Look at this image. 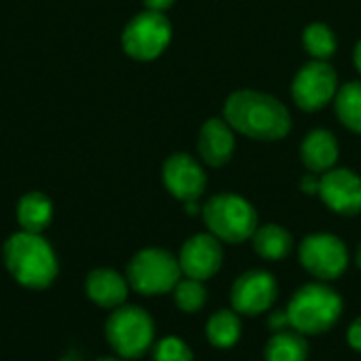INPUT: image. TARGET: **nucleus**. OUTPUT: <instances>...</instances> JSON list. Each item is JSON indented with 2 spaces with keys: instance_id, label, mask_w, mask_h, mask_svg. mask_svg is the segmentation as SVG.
I'll use <instances>...</instances> for the list:
<instances>
[{
  "instance_id": "1",
  "label": "nucleus",
  "mask_w": 361,
  "mask_h": 361,
  "mask_svg": "<svg viewBox=\"0 0 361 361\" xmlns=\"http://www.w3.org/2000/svg\"><path fill=\"white\" fill-rule=\"evenodd\" d=\"M237 133H243L252 140L262 142H277L283 140L292 129L290 110L277 97L241 89L228 95L224 102V116H222Z\"/></svg>"
},
{
  "instance_id": "2",
  "label": "nucleus",
  "mask_w": 361,
  "mask_h": 361,
  "mask_svg": "<svg viewBox=\"0 0 361 361\" xmlns=\"http://www.w3.org/2000/svg\"><path fill=\"white\" fill-rule=\"evenodd\" d=\"M345 302L341 294L324 281L300 286L288 300V317L292 330L305 336H322L330 332L343 317Z\"/></svg>"
},
{
  "instance_id": "3",
  "label": "nucleus",
  "mask_w": 361,
  "mask_h": 361,
  "mask_svg": "<svg viewBox=\"0 0 361 361\" xmlns=\"http://www.w3.org/2000/svg\"><path fill=\"white\" fill-rule=\"evenodd\" d=\"M4 264L17 283L42 290L57 275V258L53 247L38 233H15L4 243Z\"/></svg>"
},
{
  "instance_id": "4",
  "label": "nucleus",
  "mask_w": 361,
  "mask_h": 361,
  "mask_svg": "<svg viewBox=\"0 0 361 361\" xmlns=\"http://www.w3.org/2000/svg\"><path fill=\"white\" fill-rule=\"evenodd\" d=\"M207 233L228 245H239L250 241L260 218L256 207L237 192H218L201 209Z\"/></svg>"
},
{
  "instance_id": "5",
  "label": "nucleus",
  "mask_w": 361,
  "mask_h": 361,
  "mask_svg": "<svg viewBox=\"0 0 361 361\" xmlns=\"http://www.w3.org/2000/svg\"><path fill=\"white\" fill-rule=\"evenodd\" d=\"M182 269L178 258L161 247L140 250L127 264V281L137 294L159 296L173 292L176 283L182 279Z\"/></svg>"
},
{
  "instance_id": "6",
  "label": "nucleus",
  "mask_w": 361,
  "mask_h": 361,
  "mask_svg": "<svg viewBox=\"0 0 361 361\" xmlns=\"http://www.w3.org/2000/svg\"><path fill=\"white\" fill-rule=\"evenodd\" d=\"M106 338L123 360H137L154 343V322L140 307H118L106 322Z\"/></svg>"
},
{
  "instance_id": "7",
  "label": "nucleus",
  "mask_w": 361,
  "mask_h": 361,
  "mask_svg": "<svg viewBox=\"0 0 361 361\" xmlns=\"http://www.w3.org/2000/svg\"><path fill=\"white\" fill-rule=\"evenodd\" d=\"M298 260L302 269L324 283H332L349 269V247L332 233H311L298 245Z\"/></svg>"
},
{
  "instance_id": "8",
  "label": "nucleus",
  "mask_w": 361,
  "mask_h": 361,
  "mask_svg": "<svg viewBox=\"0 0 361 361\" xmlns=\"http://www.w3.org/2000/svg\"><path fill=\"white\" fill-rule=\"evenodd\" d=\"M171 42V21L165 13L157 11H142L123 30L121 44L123 51L137 61H152Z\"/></svg>"
},
{
  "instance_id": "9",
  "label": "nucleus",
  "mask_w": 361,
  "mask_h": 361,
  "mask_svg": "<svg viewBox=\"0 0 361 361\" xmlns=\"http://www.w3.org/2000/svg\"><path fill=\"white\" fill-rule=\"evenodd\" d=\"M279 296V283L267 269H250L241 273L231 288V309L241 317H258L269 313Z\"/></svg>"
},
{
  "instance_id": "10",
  "label": "nucleus",
  "mask_w": 361,
  "mask_h": 361,
  "mask_svg": "<svg viewBox=\"0 0 361 361\" xmlns=\"http://www.w3.org/2000/svg\"><path fill=\"white\" fill-rule=\"evenodd\" d=\"M338 91V74L328 61L313 59L305 63L292 80V97L305 112L326 108Z\"/></svg>"
},
{
  "instance_id": "11",
  "label": "nucleus",
  "mask_w": 361,
  "mask_h": 361,
  "mask_svg": "<svg viewBox=\"0 0 361 361\" xmlns=\"http://www.w3.org/2000/svg\"><path fill=\"white\" fill-rule=\"evenodd\" d=\"M319 199L338 216L361 214V176L347 167H332L319 176Z\"/></svg>"
},
{
  "instance_id": "12",
  "label": "nucleus",
  "mask_w": 361,
  "mask_h": 361,
  "mask_svg": "<svg viewBox=\"0 0 361 361\" xmlns=\"http://www.w3.org/2000/svg\"><path fill=\"white\" fill-rule=\"evenodd\" d=\"M178 262L184 277L207 281L222 269L224 243L216 239L212 233H197L184 241Z\"/></svg>"
},
{
  "instance_id": "13",
  "label": "nucleus",
  "mask_w": 361,
  "mask_h": 361,
  "mask_svg": "<svg viewBox=\"0 0 361 361\" xmlns=\"http://www.w3.org/2000/svg\"><path fill=\"white\" fill-rule=\"evenodd\" d=\"M163 184L182 203L199 201L207 188V173L195 157L176 152L163 163Z\"/></svg>"
},
{
  "instance_id": "14",
  "label": "nucleus",
  "mask_w": 361,
  "mask_h": 361,
  "mask_svg": "<svg viewBox=\"0 0 361 361\" xmlns=\"http://www.w3.org/2000/svg\"><path fill=\"white\" fill-rule=\"evenodd\" d=\"M199 157L209 167H222L235 152V129L224 118H207L199 131Z\"/></svg>"
},
{
  "instance_id": "15",
  "label": "nucleus",
  "mask_w": 361,
  "mask_h": 361,
  "mask_svg": "<svg viewBox=\"0 0 361 361\" xmlns=\"http://www.w3.org/2000/svg\"><path fill=\"white\" fill-rule=\"evenodd\" d=\"M300 159L311 173H326L336 167L338 161V140L328 129H313L305 135L300 144Z\"/></svg>"
},
{
  "instance_id": "16",
  "label": "nucleus",
  "mask_w": 361,
  "mask_h": 361,
  "mask_svg": "<svg viewBox=\"0 0 361 361\" xmlns=\"http://www.w3.org/2000/svg\"><path fill=\"white\" fill-rule=\"evenodd\" d=\"M87 296L104 309H118L129 296V281L112 269H97L87 277Z\"/></svg>"
},
{
  "instance_id": "17",
  "label": "nucleus",
  "mask_w": 361,
  "mask_h": 361,
  "mask_svg": "<svg viewBox=\"0 0 361 361\" xmlns=\"http://www.w3.org/2000/svg\"><path fill=\"white\" fill-rule=\"evenodd\" d=\"M252 247L262 260L279 262L294 252V237L279 224H260L252 235Z\"/></svg>"
},
{
  "instance_id": "18",
  "label": "nucleus",
  "mask_w": 361,
  "mask_h": 361,
  "mask_svg": "<svg viewBox=\"0 0 361 361\" xmlns=\"http://www.w3.org/2000/svg\"><path fill=\"white\" fill-rule=\"evenodd\" d=\"M243 334L241 315L233 309H218L205 324V336L216 349H233Z\"/></svg>"
},
{
  "instance_id": "19",
  "label": "nucleus",
  "mask_w": 361,
  "mask_h": 361,
  "mask_svg": "<svg viewBox=\"0 0 361 361\" xmlns=\"http://www.w3.org/2000/svg\"><path fill=\"white\" fill-rule=\"evenodd\" d=\"M53 218V203L42 192H25L17 203V222L25 233H42Z\"/></svg>"
},
{
  "instance_id": "20",
  "label": "nucleus",
  "mask_w": 361,
  "mask_h": 361,
  "mask_svg": "<svg viewBox=\"0 0 361 361\" xmlns=\"http://www.w3.org/2000/svg\"><path fill=\"white\" fill-rule=\"evenodd\" d=\"M309 343L307 336L296 330L275 332L267 347H264V361H309Z\"/></svg>"
},
{
  "instance_id": "21",
  "label": "nucleus",
  "mask_w": 361,
  "mask_h": 361,
  "mask_svg": "<svg viewBox=\"0 0 361 361\" xmlns=\"http://www.w3.org/2000/svg\"><path fill=\"white\" fill-rule=\"evenodd\" d=\"M338 121L353 133L361 135V80H351L338 87L334 97Z\"/></svg>"
},
{
  "instance_id": "22",
  "label": "nucleus",
  "mask_w": 361,
  "mask_h": 361,
  "mask_svg": "<svg viewBox=\"0 0 361 361\" xmlns=\"http://www.w3.org/2000/svg\"><path fill=\"white\" fill-rule=\"evenodd\" d=\"M302 44L305 51L319 61H328L334 53H336V34L332 32V27H328L326 23H309L302 32Z\"/></svg>"
},
{
  "instance_id": "23",
  "label": "nucleus",
  "mask_w": 361,
  "mask_h": 361,
  "mask_svg": "<svg viewBox=\"0 0 361 361\" xmlns=\"http://www.w3.org/2000/svg\"><path fill=\"white\" fill-rule=\"evenodd\" d=\"M173 302L180 311L184 313H199L205 302H207V290H205V281L199 279H190V277H182L176 288H173Z\"/></svg>"
},
{
  "instance_id": "24",
  "label": "nucleus",
  "mask_w": 361,
  "mask_h": 361,
  "mask_svg": "<svg viewBox=\"0 0 361 361\" xmlns=\"http://www.w3.org/2000/svg\"><path fill=\"white\" fill-rule=\"evenodd\" d=\"M154 361H195L192 349L178 336H167L159 341L152 349Z\"/></svg>"
},
{
  "instance_id": "25",
  "label": "nucleus",
  "mask_w": 361,
  "mask_h": 361,
  "mask_svg": "<svg viewBox=\"0 0 361 361\" xmlns=\"http://www.w3.org/2000/svg\"><path fill=\"white\" fill-rule=\"evenodd\" d=\"M267 326H269V330H271L273 334H275V332H283V330H292L288 311H286V309H271V311H269Z\"/></svg>"
},
{
  "instance_id": "26",
  "label": "nucleus",
  "mask_w": 361,
  "mask_h": 361,
  "mask_svg": "<svg viewBox=\"0 0 361 361\" xmlns=\"http://www.w3.org/2000/svg\"><path fill=\"white\" fill-rule=\"evenodd\" d=\"M347 343H349V347H351L355 353H360L361 355V317L353 319L351 326L347 328Z\"/></svg>"
},
{
  "instance_id": "27",
  "label": "nucleus",
  "mask_w": 361,
  "mask_h": 361,
  "mask_svg": "<svg viewBox=\"0 0 361 361\" xmlns=\"http://www.w3.org/2000/svg\"><path fill=\"white\" fill-rule=\"evenodd\" d=\"M300 190L305 192V195H317L319 192V178H317V173H307L302 180H300Z\"/></svg>"
},
{
  "instance_id": "28",
  "label": "nucleus",
  "mask_w": 361,
  "mask_h": 361,
  "mask_svg": "<svg viewBox=\"0 0 361 361\" xmlns=\"http://www.w3.org/2000/svg\"><path fill=\"white\" fill-rule=\"evenodd\" d=\"M173 4H176V0H144L146 11H157V13H165Z\"/></svg>"
},
{
  "instance_id": "29",
  "label": "nucleus",
  "mask_w": 361,
  "mask_h": 361,
  "mask_svg": "<svg viewBox=\"0 0 361 361\" xmlns=\"http://www.w3.org/2000/svg\"><path fill=\"white\" fill-rule=\"evenodd\" d=\"M353 61H355V68L361 74V40L355 44V51H353Z\"/></svg>"
},
{
  "instance_id": "30",
  "label": "nucleus",
  "mask_w": 361,
  "mask_h": 361,
  "mask_svg": "<svg viewBox=\"0 0 361 361\" xmlns=\"http://www.w3.org/2000/svg\"><path fill=\"white\" fill-rule=\"evenodd\" d=\"M59 361H82V360H80V355H78L76 351H70V353H66V355H63Z\"/></svg>"
},
{
  "instance_id": "31",
  "label": "nucleus",
  "mask_w": 361,
  "mask_h": 361,
  "mask_svg": "<svg viewBox=\"0 0 361 361\" xmlns=\"http://www.w3.org/2000/svg\"><path fill=\"white\" fill-rule=\"evenodd\" d=\"M355 264H357V269L361 271V243L357 245V252H355Z\"/></svg>"
},
{
  "instance_id": "32",
  "label": "nucleus",
  "mask_w": 361,
  "mask_h": 361,
  "mask_svg": "<svg viewBox=\"0 0 361 361\" xmlns=\"http://www.w3.org/2000/svg\"><path fill=\"white\" fill-rule=\"evenodd\" d=\"M97 361H125V360H116V357H104V360H97Z\"/></svg>"
}]
</instances>
